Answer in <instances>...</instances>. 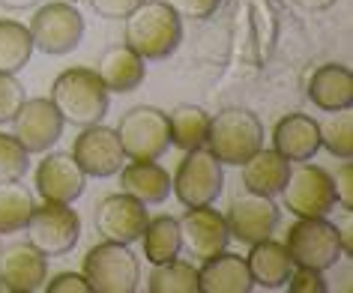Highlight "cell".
<instances>
[{
	"mask_svg": "<svg viewBox=\"0 0 353 293\" xmlns=\"http://www.w3.org/2000/svg\"><path fill=\"white\" fill-rule=\"evenodd\" d=\"M332 189H335V207L353 212V159H341L339 171L332 174Z\"/></svg>",
	"mask_w": 353,
	"mask_h": 293,
	"instance_id": "33",
	"label": "cell"
},
{
	"mask_svg": "<svg viewBox=\"0 0 353 293\" xmlns=\"http://www.w3.org/2000/svg\"><path fill=\"white\" fill-rule=\"evenodd\" d=\"M279 194L296 219H323L335 210L332 174L312 162H290L285 189Z\"/></svg>",
	"mask_w": 353,
	"mask_h": 293,
	"instance_id": "4",
	"label": "cell"
},
{
	"mask_svg": "<svg viewBox=\"0 0 353 293\" xmlns=\"http://www.w3.org/2000/svg\"><path fill=\"white\" fill-rule=\"evenodd\" d=\"M281 210L276 207V201L270 194H258V192H240L234 194L231 207H228L225 225L231 239H240L245 245H254L261 239L272 236V230L279 228Z\"/></svg>",
	"mask_w": 353,
	"mask_h": 293,
	"instance_id": "12",
	"label": "cell"
},
{
	"mask_svg": "<svg viewBox=\"0 0 353 293\" xmlns=\"http://www.w3.org/2000/svg\"><path fill=\"white\" fill-rule=\"evenodd\" d=\"M272 150L288 162H312L321 150V129L308 114H288L272 129Z\"/></svg>",
	"mask_w": 353,
	"mask_h": 293,
	"instance_id": "18",
	"label": "cell"
},
{
	"mask_svg": "<svg viewBox=\"0 0 353 293\" xmlns=\"http://www.w3.org/2000/svg\"><path fill=\"white\" fill-rule=\"evenodd\" d=\"M245 263H249L254 287H263V290L285 287L290 272H294V261H290L285 243H276L272 236L254 243L252 252L245 254Z\"/></svg>",
	"mask_w": 353,
	"mask_h": 293,
	"instance_id": "21",
	"label": "cell"
},
{
	"mask_svg": "<svg viewBox=\"0 0 353 293\" xmlns=\"http://www.w3.org/2000/svg\"><path fill=\"white\" fill-rule=\"evenodd\" d=\"M240 168H243V185L245 189L276 198V194L285 189L290 162L281 153H276V150H263L261 147L258 153H252Z\"/></svg>",
	"mask_w": 353,
	"mask_h": 293,
	"instance_id": "24",
	"label": "cell"
},
{
	"mask_svg": "<svg viewBox=\"0 0 353 293\" xmlns=\"http://www.w3.org/2000/svg\"><path fill=\"white\" fill-rule=\"evenodd\" d=\"M123 192L138 198L141 203H162L171 194V174L156 159H129V165L120 168Z\"/></svg>",
	"mask_w": 353,
	"mask_h": 293,
	"instance_id": "22",
	"label": "cell"
},
{
	"mask_svg": "<svg viewBox=\"0 0 353 293\" xmlns=\"http://www.w3.org/2000/svg\"><path fill=\"white\" fill-rule=\"evenodd\" d=\"M141 243H144V261H150L153 266L180 257V228H176V219L171 216L147 219Z\"/></svg>",
	"mask_w": 353,
	"mask_h": 293,
	"instance_id": "26",
	"label": "cell"
},
{
	"mask_svg": "<svg viewBox=\"0 0 353 293\" xmlns=\"http://www.w3.org/2000/svg\"><path fill=\"white\" fill-rule=\"evenodd\" d=\"M24 230H28V243L33 248H39L46 257H60L78 245L81 219L72 210V203L46 201L42 207H33Z\"/></svg>",
	"mask_w": 353,
	"mask_h": 293,
	"instance_id": "9",
	"label": "cell"
},
{
	"mask_svg": "<svg viewBox=\"0 0 353 293\" xmlns=\"http://www.w3.org/2000/svg\"><path fill=\"white\" fill-rule=\"evenodd\" d=\"M207 129H210V114L201 105H176L168 114V132H171V144L186 150H198L207 144Z\"/></svg>",
	"mask_w": 353,
	"mask_h": 293,
	"instance_id": "25",
	"label": "cell"
},
{
	"mask_svg": "<svg viewBox=\"0 0 353 293\" xmlns=\"http://www.w3.org/2000/svg\"><path fill=\"white\" fill-rule=\"evenodd\" d=\"M225 189L222 162L210 153L207 147L186 150L176 174L171 176V192L183 207H204L213 203Z\"/></svg>",
	"mask_w": 353,
	"mask_h": 293,
	"instance_id": "8",
	"label": "cell"
},
{
	"mask_svg": "<svg viewBox=\"0 0 353 293\" xmlns=\"http://www.w3.org/2000/svg\"><path fill=\"white\" fill-rule=\"evenodd\" d=\"M123 21H126V46L144 63L171 57L183 42V19L165 0H144Z\"/></svg>",
	"mask_w": 353,
	"mask_h": 293,
	"instance_id": "1",
	"label": "cell"
},
{
	"mask_svg": "<svg viewBox=\"0 0 353 293\" xmlns=\"http://www.w3.org/2000/svg\"><path fill=\"white\" fill-rule=\"evenodd\" d=\"M28 168H30V153L19 144L15 135L0 132V183L24 180Z\"/></svg>",
	"mask_w": 353,
	"mask_h": 293,
	"instance_id": "31",
	"label": "cell"
},
{
	"mask_svg": "<svg viewBox=\"0 0 353 293\" xmlns=\"http://www.w3.org/2000/svg\"><path fill=\"white\" fill-rule=\"evenodd\" d=\"M69 3H78V0H69Z\"/></svg>",
	"mask_w": 353,
	"mask_h": 293,
	"instance_id": "40",
	"label": "cell"
},
{
	"mask_svg": "<svg viewBox=\"0 0 353 293\" xmlns=\"http://www.w3.org/2000/svg\"><path fill=\"white\" fill-rule=\"evenodd\" d=\"M252 287L249 263L240 254L219 252L198 270V293H249Z\"/></svg>",
	"mask_w": 353,
	"mask_h": 293,
	"instance_id": "19",
	"label": "cell"
},
{
	"mask_svg": "<svg viewBox=\"0 0 353 293\" xmlns=\"http://www.w3.org/2000/svg\"><path fill=\"white\" fill-rule=\"evenodd\" d=\"M87 174L78 168L72 153H48L37 168V192L42 201L72 203L84 194Z\"/></svg>",
	"mask_w": 353,
	"mask_h": 293,
	"instance_id": "17",
	"label": "cell"
},
{
	"mask_svg": "<svg viewBox=\"0 0 353 293\" xmlns=\"http://www.w3.org/2000/svg\"><path fill=\"white\" fill-rule=\"evenodd\" d=\"M30 39L33 51L60 57L81 46L84 37V15L75 10L69 0H54V3L39 6L30 19Z\"/></svg>",
	"mask_w": 353,
	"mask_h": 293,
	"instance_id": "7",
	"label": "cell"
},
{
	"mask_svg": "<svg viewBox=\"0 0 353 293\" xmlns=\"http://www.w3.org/2000/svg\"><path fill=\"white\" fill-rule=\"evenodd\" d=\"M285 248L294 266H308V270H332L341 261V230L339 225L323 219H296V225L288 228Z\"/></svg>",
	"mask_w": 353,
	"mask_h": 293,
	"instance_id": "6",
	"label": "cell"
},
{
	"mask_svg": "<svg viewBox=\"0 0 353 293\" xmlns=\"http://www.w3.org/2000/svg\"><path fill=\"white\" fill-rule=\"evenodd\" d=\"M171 10L180 15V19H192V21H204L210 19L222 0H165Z\"/></svg>",
	"mask_w": 353,
	"mask_h": 293,
	"instance_id": "35",
	"label": "cell"
},
{
	"mask_svg": "<svg viewBox=\"0 0 353 293\" xmlns=\"http://www.w3.org/2000/svg\"><path fill=\"white\" fill-rule=\"evenodd\" d=\"M141 3H144V0H90L93 12L99 15V19H108V21L126 19V15L135 12Z\"/></svg>",
	"mask_w": 353,
	"mask_h": 293,
	"instance_id": "36",
	"label": "cell"
},
{
	"mask_svg": "<svg viewBox=\"0 0 353 293\" xmlns=\"http://www.w3.org/2000/svg\"><path fill=\"white\" fill-rule=\"evenodd\" d=\"M285 287L290 293H326V281H323V272L308 270V266H294Z\"/></svg>",
	"mask_w": 353,
	"mask_h": 293,
	"instance_id": "34",
	"label": "cell"
},
{
	"mask_svg": "<svg viewBox=\"0 0 353 293\" xmlns=\"http://www.w3.org/2000/svg\"><path fill=\"white\" fill-rule=\"evenodd\" d=\"M108 87L102 84V78L96 75V69L87 66H72L66 72H60L51 84V96L54 108L60 111L63 123H72V126H93V123H102L105 114H108Z\"/></svg>",
	"mask_w": 353,
	"mask_h": 293,
	"instance_id": "2",
	"label": "cell"
},
{
	"mask_svg": "<svg viewBox=\"0 0 353 293\" xmlns=\"http://www.w3.org/2000/svg\"><path fill=\"white\" fill-rule=\"evenodd\" d=\"M114 132H117L126 159H159L171 147L168 114L153 105H138V108L126 111Z\"/></svg>",
	"mask_w": 353,
	"mask_h": 293,
	"instance_id": "10",
	"label": "cell"
},
{
	"mask_svg": "<svg viewBox=\"0 0 353 293\" xmlns=\"http://www.w3.org/2000/svg\"><path fill=\"white\" fill-rule=\"evenodd\" d=\"M24 99H28V96H24V87L19 78L12 72H0V126L12 123V117L19 114Z\"/></svg>",
	"mask_w": 353,
	"mask_h": 293,
	"instance_id": "32",
	"label": "cell"
},
{
	"mask_svg": "<svg viewBox=\"0 0 353 293\" xmlns=\"http://www.w3.org/2000/svg\"><path fill=\"white\" fill-rule=\"evenodd\" d=\"M294 3L305 12H323V10H330V6L339 3V0H294Z\"/></svg>",
	"mask_w": 353,
	"mask_h": 293,
	"instance_id": "38",
	"label": "cell"
},
{
	"mask_svg": "<svg viewBox=\"0 0 353 293\" xmlns=\"http://www.w3.org/2000/svg\"><path fill=\"white\" fill-rule=\"evenodd\" d=\"M33 54V39L30 30L19 21L0 19V72H19L28 66Z\"/></svg>",
	"mask_w": 353,
	"mask_h": 293,
	"instance_id": "28",
	"label": "cell"
},
{
	"mask_svg": "<svg viewBox=\"0 0 353 293\" xmlns=\"http://www.w3.org/2000/svg\"><path fill=\"white\" fill-rule=\"evenodd\" d=\"M96 75L102 78V84L108 87V93H132L144 84L147 78V66L126 42L123 46H111L102 51Z\"/></svg>",
	"mask_w": 353,
	"mask_h": 293,
	"instance_id": "23",
	"label": "cell"
},
{
	"mask_svg": "<svg viewBox=\"0 0 353 293\" xmlns=\"http://www.w3.org/2000/svg\"><path fill=\"white\" fill-rule=\"evenodd\" d=\"M84 279L93 293H135L141 281L138 257L123 243H105L93 245L84 254Z\"/></svg>",
	"mask_w": 353,
	"mask_h": 293,
	"instance_id": "5",
	"label": "cell"
},
{
	"mask_svg": "<svg viewBox=\"0 0 353 293\" xmlns=\"http://www.w3.org/2000/svg\"><path fill=\"white\" fill-rule=\"evenodd\" d=\"M39 0H0V6L3 10H30V6H37Z\"/></svg>",
	"mask_w": 353,
	"mask_h": 293,
	"instance_id": "39",
	"label": "cell"
},
{
	"mask_svg": "<svg viewBox=\"0 0 353 293\" xmlns=\"http://www.w3.org/2000/svg\"><path fill=\"white\" fill-rule=\"evenodd\" d=\"M72 156L78 168L87 176H96V180H105V176H114L126 165V153L120 147L117 132L102 126V123H93V126H84L81 135L75 138L72 144Z\"/></svg>",
	"mask_w": 353,
	"mask_h": 293,
	"instance_id": "15",
	"label": "cell"
},
{
	"mask_svg": "<svg viewBox=\"0 0 353 293\" xmlns=\"http://www.w3.org/2000/svg\"><path fill=\"white\" fill-rule=\"evenodd\" d=\"M15 126V138L19 144L28 150V153H48L51 147L63 135V117L54 108V102L46 99V96H37V99H24L19 114L12 117Z\"/></svg>",
	"mask_w": 353,
	"mask_h": 293,
	"instance_id": "14",
	"label": "cell"
},
{
	"mask_svg": "<svg viewBox=\"0 0 353 293\" xmlns=\"http://www.w3.org/2000/svg\"><path fill=\"white\" fill-rule=\"evenodd\" d=\"M147 203H141L132 194H108L96 203L93 210V225L96 234H102V239H111V243H123L132 245L138 243L141 234L147 228Z\"/></svg>",
	"mask_w": 353,
	"mask_h": 293,
	"instance_id": "13",
	"label": "cell"
},
{
	"mask_svg": "<svg viewBox=\"0 0 353 293\" xmlns=\"http://www.w3.org/2000/svg\"><path fill=\"white\" fill-rule=\"evenodd\" d=\"M48 281V257L28 239L0 248V290L33 293Z\"/></svg>",
	"mask_w": 353,
	"mask_h": 293,
	"instance_id": "16",
	"label": "cell"
},
{
	"mask_svg": "<svg viewBox=\"0 0 353 293\" xmlns=\"http://www.w3.org/2000/svg\"><path fill=\"white\" fill-rule=\"evenodd\" d=\"M176 228H180V252H186L189 261H198V263L225 252L228 243H231L225 216L213 210V203L186 207V212L176 219Z\"/></svg>",
	"mask_w": 353,
	"mask_h": 293,
	"instance_id": "11",
	"label": "cell"
},
{
	"mask_svg": "<svg viewBox=\"0 0 353 293\" xmlns=\"http://www.w3.org/2000/svg\"><path fill=\"white\" fill-rule=\"evenodd\" d=\"M48 293H93L90 290V284H87L84 275H78V272H60L54 275L51 281L42 284Z\"/></svg>",
	"mask_w": 353,
	"mask_h": 293,
	"instance_id": "37",
	"label": "cell"
},
{
	"mask_svg": "<svg viewBox=\"0 0 353 293\" xmlns=\"http://www.w3.org/2000/svg\"><path fill=\"white\" fill-rule=\"evenodd\" d=\"M204 147L222 165L240 168L252 153L263 147V123L249 108H225L216 117H210Z\"/></svg>",
	"mask_w": 353,
	"mask_h": 293,
	"instance_id": "3",
	"label": "cell"
},
{
	"mask_svg": "<svg viewBox=\"0 0 353 293\" xmlns=\"http://www.w3.org/2000/svg\"><path fill=\"white\" fill-rule=\"evenodd\" d=\"M33 192L21 180L0 183V234H15L24 230L30 212H33Z\"/></svg>",
	"mask_w": 353,
	"mask_h": 293,
	"instance_id": "27",
	"label": "cell"
},
{
	"mask_svg": "<svg viewBox=\"0 0 353 293\" xmlns=\"http://www.w3.org/2000/svg\"><path fill=\"white\" fill-rule=\"evenodd\" d=\"M305 96L321 111H341L353 105V72L341 63H323L308 78Z\"/></svg>",
	"mask_w": 353,
	"mask_h": 293,
	"instance_id": "20",
	"label": "cell"
},
{
	"mask_svg": "<svg viewBox=\"0 0 353 293\" xmlns=\"http://www.w3.org/2000/svg\"><path fill=\"white\" fill-rule=\"evenodd\" d=\"M321 129V147L335 159H353V111H330V117L317 123Z\"/></svg>",
	"mask_w": 353,
	"mask_h": 293,
	"instance_id": "30",
	"label": "cell"
},
{
	"mask_svg": "<svg viewBox=\"0 0 353 293\" xmlns=\"http://www.w3.org/2000/svg\"><path fill=\"white\" fill-rule=\"evenodd\" d=\"M150 293H198V270L192 261H168L156 263L147 279Z\"/></svg>",
	"mask_w": 353,
	"mask_h": 293,
	"instance_id": "29",
	"label": "cell"
}]
</instances>
